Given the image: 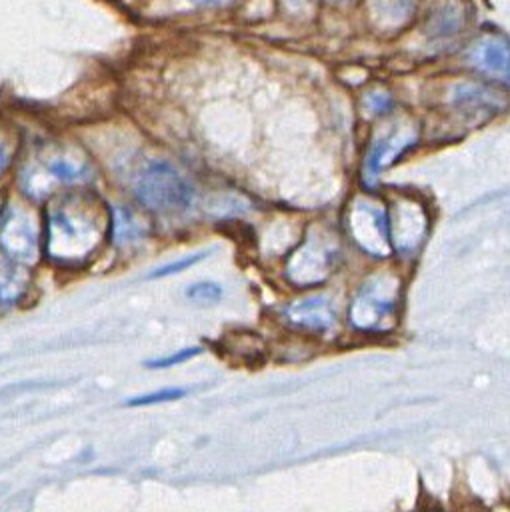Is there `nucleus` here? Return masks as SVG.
I'll return each instance as SVG.
<instances>
[{"mask_svg":"<svg viewBox=\"0 0 510 512\" xmlns=\"http://www.w3.org/2000/svg\"><path fill=\"white\" fill-rule=\"evenodd\" d=\"M48 174H52V178L66 182V184H74V182H82L84 180V168L80 164H74L72 160L66 158H52L46 164Z\"/></svg>","mask_w":510,"mask_h":512,"instance_id":"nucleus-13","label":"nucleus"},{"mask_svg":"<svg viewBox=\"0 0 510 512\" xmlns=\"http://www.w3.org/2000/svg\"><path fill=\"white\" fill-rule=\"evenodd\" d=\"M0 246L16 262L30 264L36 260L38 232L28 212L12 208L4 214L0 224Z\"/></svg>","mask_w":510,"mask_h":512,"instance_id":"nucleus-5","label":"nucleus"},{"mask_svg":"<svg viewBox=\"0 0 510 512\" xmlns=\"http://www.w3.org/2000/svg\"><path fill=\"white\" fill-rule=\"evenodd\" d=\"M186 394H188L186 388H164V390H156L150 394L134 396L126 402V406H148V404H158V402H170V400H178Z\"/></svg>","mask_w":510,"mask_h":512,"instance_id":"nucleus-16","label":"nucleus"},{"mask_svg":"<svg viewBox=\"0 0 510 512\" xmlns=\"http://www.w3.org/2000/svg\"><path fill=\"white\" fill-rule=\"evenodd\" d=\"M388 220V238L400 248V250H412L420 244L424 234V214L420 206L402 202L396 206L394 214Z\"/></svg>","mask_w":510,"mask_h":512,"instance_id":"nucleus-7","label":"nucleus"},{"mask_svg":"<svg viewBox=\"0 0 510 512\" xmlns=\"http://www.w3.org/2000/svg\"><path fill=\"white\" fill-rule=\"evenodd\" d=\"M26 288V276L16 264L0 260V304L16 302Z\"/></svg>","mask_w":510,"mask_h":512,"instance_id":"nucleus-11","label":"nucleus"},{"mask_svg":"<svg viewBox=\"0 0 510 512\" xmlns=\"http://www.w3.org/2000/svg\"><path fill=\"white\" fill-rule=\"evenodd\" d=\"M386 210L368 200H356L350 208V232L354 240L372 256L390 252Z\"/></svg>","mask_w":510,"mask_h":512,"instance_id":"nucleus-4","label":"nucleus"},{"mask_svg":"<svg viewBox=\"0 0 510 512\" xmlns=\"http://www.w3.org/2000/svg\"><path fill=\"white\" fill-rule=\"evenodd\" d=\"M370 96V94H368ZM368 102H370V108L374 110V112H386L390 106H392V102H390V96L388 94H372L370 98H368Z\"/></svg>","mask_w":510,"mask_h":512,"instance_id":"nucleus-18","label":"nucleus"},{"mask_svg":"<svg viewBox=\"0 0 510 512\" xmlns=\"http://www.w3.org/2000/svg\"><path fill=\"white\" fill-rule=\"evenodd\" d=\"M136 198L156 212H178L190 206L194 190L190 182L168 162L154 160L136 178Z\"/></svg>","mask_w":510,"mask_h":512,"instance_id":"nucleus-2","label":"nucleus"},{"mask_svg":"<svg viewBox=\"0 0 510 512\" xmlns=\"http://www.w3.org/2000/svg\"><path fill=\"white\" fill-rule=\"evenodd\" d=\"M112 236L116 244H132L142 238V226L136 222L134 214L116 208L114 210V224H112Z\"/></svg>","mask_w":510,"mask_h":512,"instance_id":"nucleus-12","label":"nucleus"},{"mask_svg":"<svg viewBox=\"0 0 510 512\" xmlns=\"http://www.w3.org/2000/svg\"><path fill=\"white\" fill-rule=\"evenodd\" d=\"M470 62L492 76H500L508 80V70H510V52L506 40L500 38H484L472 46L468 52Z\"/></svg>","mask_w":510,"mask_h":512,"instance_id":"nucleus-8","label":"nucleus"},{"mask_svg":"<svg viewBox=\"0 0 510 512\" xmlns=\"http://www.w3.org/2000/svg\"><path fill=\"white\" fill-rule=\"evenodd\" d=\"M6 164H8V148H6V144L0 140V172L6 168Z\"/></svg>","mask_w":510,"mask_h":512,"instance_id":"nucleus-19","label":"nucleus"},{"mask_svg":"<svg viewBox=\"0 0 510 512\" xmlns=\"http://www.w3.org/2000/svg\"><path fill=\"white\" fill-rule=\"evenodd\" d=\"M414 140H416L414 134H402V132H396V134L378 138V140L370 146V150H368V156H366V174L374 178L382 168H386L388 164H392L394 158H396L398 154H402Z\"/></svg>","mask_w":510,"mask_h":512,"instance_id":"nucleus-10","label":"nucleus"},{"mask_svg":"<svg viewBox=\"0 0 510 512\" xmlns=\"http://www.w3.org/2000/svg\"><path fill=\"white\" fill-rule=\"evenodd\" d=\"M286 316L292 324L308 330H326L334 324L332 304L324 296H308L300 302H294Z\"/></svg>","mask_w":510,"mask_h":512,"instance_id":"nucleus-9","label":"nucleus"},{"mask_svg":"<svg viewBox=\"0 0 510 512\" xmlns=\"http://www.w3.org/2000/svg\"><path fill=\"white\" fill-rule=\"evenodd\" d=\"M200 354V348L198 346H190V348H184V350H178L170 356H160V358H154V360H148L146 366L148 368H168V366H174V364H182L194 356Z\"/></svg>","mask_w":510,"mask_h":512,"instance_id":"nucleus-17","label":"nucleus"},{"mask_svg":"<svg viewBox=\"0 0 510 512\" xmlns=\"http://www.w3.org/2000/svg\"><path fill=\"white\" fill-rule=\"evenodd\" d=\"M98 216L74 200L56 206L48 220V252L58 260H82L100 240Z\"/></svg>","mask_w":510,"mask_h":512,"instance_id":"nucleus-1","label":"nucleus"},{"mask_svg":"<svg viewBox=\"0 0 510 512\" xmlns=\"http://www.w3.org/2000/svg\"><path fill=\"white\" fill-rule=\"evenodd\" d=\"M206 254H210V250L196 252V254H188V256L178 258V260H172V262H168V264L156 268L152 274H148V278L152 280V278H162V276H172V274H176V272H182V270H186V268L198 264L200 260H204Z\"/></svg>","mask_w":510,"mask_h":512,"instance_id":"nucleus-15","label":"nucleus"},{"mask_svg":"<svg viewBox=\"0 0 510 512\" xmlns=\"http://www.w3.org/2000/svg\"><path fill=\"white\" fill-rule=\"evenodd\" d=\"M396 284L388 276L372 278L352 300L350 320L362 330H382L394 322Z\"/></svg>","mask_w":510,"mask_h":512,"instance_id":"nucleus-3","label":"nucleus"},{"mask_svg":"<svg viewBox=\"0 0 510 512\" xmlns=\"http://www.w3.org/2000/svg\"><path fill=\"white\" fill-rule=\"evenodd\" d=\"M332 2H342V0H332Z\"/></svg>","mask_w":510,"mask_h":512,"instance_id":"nucleus-21","label":"nucleus"},{"mask_svg":"<svg viewBox=\"0 0 510 512\" xmlns=\"http://www.w3.org/2000/svg\"><path fill=\"white\" fill-rule=\"evenodd\" d=\"M336 252L324 240H306L288 262V276L296 284H314L324 280L334 264Z\"/></svg>","mask_w":510,"mask_h":512,"instance_id":"nucleus-6","label":"nucleus"},{"mask_svg":"<svg viewBox=\"0 0 510 512\" xmlns=\"http://www.w3.org/2000/svg\"><path fill=\"white\" fill-rule=\"evenodd\" d=\"M190 4H196V6H216V4H224L228 0H186Z\"/></svg>","mask_w":510,"mask_h":512,"instance_id":"nucleus-20","label":"nucleus"},{"mask_svg":"<svg viewBox=\"0 0 510 512\" xmlns=\"http://www.w3.org/2000/svg\"><path fill=\"white\" fill-rule=\"evenodd\" d=\"M186 298L198 304H216L222 298V288L216 282H196L186 288Z\"/></svg>","mask_w":510,"mask_h":512,"instance_id":"nucleus-14","label":"nucleus"}]
</instances>
